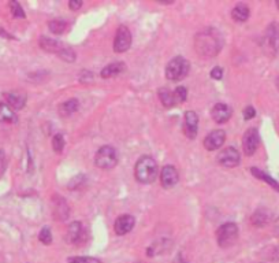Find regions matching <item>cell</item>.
Masks as SVG:
<instances>
[{"instance_id":"cell-1","label":"cell","mask_w":279,"mask_h":263,"mask_svg":"<svg viewBox=\"0 0 279 263\" xmlns=\"http://www.w3.org/2000/svg\"><path fill=\"white\" fill-rule=\"evenodd\" d=\"M223 39L215 29H205L194 37V48L201 57H215L220 51Z\"/></svg>"},{"instance_id":"cell-2","label":"cell","mask_w":279,"mask_h":263,"mask_svg":"<svg viewBox=\"0 0 279 263\" xmlns=\"http://www.w3.org/2000/svg\"><path fill=\"white\" fill-rule=\"evenodd\" d=\"M135 180L140 184H152L157 177V163L156 161L148 155H144L137 161L134 167Z\"/></svg>"},{"instance_id":"cell-3","label":"cell","mask_w":279,"mask_h":263,"mask_svg":"<svg viewBox=\"0 0 279 263\" xmlns=\"http://www.w3.org/2000/svg\"><path fill=\"white\" fill-rule=\"evenodd\" d=\"M189 70H190V63L188 59H185L183 57H175L167 63L164 74L166 78L170 81H181L189 74Z\"/></svg>"},{"instance_id":"cell-4","label":"cell","mask_w":279,"mask_h":263,"mask_svg":"<svg viewBox=\"0 0 279 263\" xmlns=\"http://www.w3.org/2000/svg\"><path fill=\"white\" fill-rule=\"evenodd\" d=\"M95 165L103 170H111L118 165V152L111 145H104L96 152Z\"/></svg>"},{"instance_id":"cell-5","label":"cell","mask_w":279,"mask_h":263,"mask_svg":"<svg viewBox=\"0 0 279 263\" xmlns=\"http://www.w3.org/2000/svg\"><path fill=\"white\" fill-rule=\"evenodd\" d=\"M238 239V226L233 222H227L219 226L216 230V241L219 247L222 248H229L231 247Z\"/></svg>"},{"instance_id":"cell-6","label":"cell","mask_w":279,"mask_h":263,"mask_svg":"<svg viewBox=\"0 0 279 263\" xmlns=\"http://www.w3.org/2000/svg\"><path fill=\"white\" fill-rule=\"evenodd\" d=\"M263 45L268 54H276L279 49V23L272 22L270 27L267 28L264 33V41Z\"/></svg>"},{"instance_id":"cell-7","label":"cell","mask_w":279,"mask_h":263,"mask_svg":"<svg viewBox=\"0 0 279 263\" xmlns=\"http://www.w3.org/2000/svg\"><path fill=\"white\" fill-rule=\"evenodd\" d=\"M260 145V135L256 127H250L245 132L244 137H242V148L244 152L248 156H252L253 153L256 152Z\"/></svg>"},{"instance_id":"cell-8","label":"cell","mask_w":279,"mask_h":263,"mask_svg":"<svg viewBox=\"0 0 279 263\" xmlns=\"http://www.w3.org/2000/svg\"><path fill=\"white\" fill-rule=\"evenodd\" d=\"M240 152H238L234 147H227V148H225L223 151H220V152L218 153V156H216V162H218L220 166L229 167V169L238 166V165H240Z\"/></svg>"},{"instance_id":"cell-9","label":"cell","mask_w":279,"mask_h":263,"mask_svg":"<svg viewBox=\"0 0 279 263\" xmlns=\"http://www.w3.org/2000/svg\"><path fill=\"white\" fill-rule=\"evenodd\" d=\"M131 45V33L129 28L119 27L117 31V36L114 40V51L118 54L126 52Z\"/></svg>"},{"instance_id":"cell-10","label":"cell","mask_w":279,"mask_h":263,"mask_svg":"<svg viewBox=\"0 0 279 263\" xmlns=\"http://www.w3.org/2000/svg\"><path fill=\"white\" fill-rule=\"evenodd\" d=\"M179 181V174L177 169L171 165H167L161 169V174H160V182L161 187L164 189H170L173 187L178 184Z\"/></svg>"},{"instance_id":"cell-11","label":"cell","mask_w":279,"mask_h":263,"mask_svg":"<svg viewBox=\"0 0 279 263\" xmlns=\"http://www.w3.org/2000/svg\"><path fill=\"white\" fill-rule=\"evenodd\" d=\"M134 225H135V219L133 215L123 214L121 215V217H118L117 221H115L114 230H115V233H117L118 236H125V234H127V233L133 230Z\"/></svg>"},{"instance_id":"cell-12","label":"cell","mask_w":279,"mask_h":263,"mask_svg":"<svg viewBox=\"0 0 279 263\" xmlns=\"http://www.w3.org/2000/svg\"><path fill=\"white\" fill-rule=\"evenodd\" d=\"M197 130H199V115L194 111H186V114H185V125H183L185 136L193 140V139H196Z\"/></svg>"},{"instance_id":"cell-13","label":"cell","mask_w":279,"mask_h":263,"mask_svg":"<svg viewBox=\"0 0 279 263\" xmlns=\"http://www.w3.org/2000/svg\"><path fill=\"white\" fill-rule=\"evenodd\" d=\"M225 140H226V133H225V130H220V129L212 130L204 139V147L208 151H216V149L222 147Z\"/></svg>"},{"instance_id":"cell-14","label":"cell","mask_w":279,"mask_h":263,"mask_svg":"<svg viewBox=\"0 0 279 263\" xmlns=\"http://www.w3.org/2000/svg\"><path fill=\"white\" fill-rule=\"evenodd\" d=\"M211 115H212V119L216 123H225L230 119L231 109L225 103H218L211 110Z\"/></svg>"},{"instance_id":"cell-15","label":"cell","mask_w":279,"mask_h":263,"mask_svg":"<svg viewBox=\"0 0 279 263\" xmlns=\"http://www.w3.org/2000/svg\"><path fill=\"white\" fill-rule=\"evenodd\" d=\"M40 47H41L44 51H47V52L58 54L59 57H61L62 54H63V51L67 48V47H65V44H62L61 41H58V40L49 39V37H41V39H40Z\"/></svg>"},{"instance_id":"cell-16","label":"cell","mask_w":279,"mask_h":263,"mask_svg":"<svg viewBox=\"0 0 279 263\" xmlns=\"http://www.w3.org/2000/svg\"><path fill=\"white\" fill-rule=\"evenodd\" d=\"M82 225L78 221H74V222H71L69 225V228H67V233H66V241L70 243V244H74L77 241L81 239L82 236Z\"/></svg>"},{"instance_id":"cell-17","label":"cell","mask_w":279,"mask_h":263,"mask_svg":"<svg viewBox=\"0 0 279 263\" xmlns=\"http://www.w3.org/2000/svg\"><path fill=\"white\" fill-rule=\"evenodd\" d=\"M7 104L13 110H22L26 103V96L19 92H9L5 95Z\"/></svg>"},{"instance_id":"cell-18","label":"cell","mask_w":279,"mask_h":263,"mask_svg":"<svg viewBox=\"0 0 279 263\" xmlns=\"http://www.w3.org/2000/svg\"><path fill=\"white\" fill-rule=\"evenodd\" d=\"M53 214L59 221H65L69 217V206L65 199H62L61 196H53Z\"/></svg>"},{"instance_id":"cell-19","label":"cell","mask_w":279,"mask_h":263,"mask_svg":"<svg viewBox=\"0 0 279 263\" xmlns=\"http://www.w3.org/2000/svg\"><path fill=\"white\" fill-rule=\"evenodd\" d=\"M271 219V213L266 208H259L255 214L252 215V224L258 228H263L266 226Z\"/></svg>"},{"instance_id":"cell-20","label":"cell","mask_w":279,"mask_h":263,"mask_svg":"<svg viewBox=\"0 0 279 263\" xmlns=\"http://www.w3.org/2000/svg\"><path fill=\"white\" fill-rule=\"evenodd\" d=\"M18 117L9 104L6 103H0V122H7V123H17Z\"/></svg>"},{"instance_id":"cell-21","label":"cell","mask_w":279,"mask_h":263,"mask_svg":"<svg viewBox=\"0 0 279 263\" xmlns=\"http://www.w3.org/2000/svg\"><path fill=\"white\" fill-rule=\"evenodd\" d=\"M123 70H125V63L123 62H115V63L105 66L104 69L101 70L100 75L103 78H111V77H115L119 73H122Z\"/></svg>"},{"instance_id":"cell-22","label":"cell","mask_w":279,"mask_h":263,"mask_svg":"<svg viewBox=\"0 0 279 263\" xmlns=\"http://www.w3.org/2000/svg\"><path fill=\"white\" fill-rule=\"evenodd\" d=\"M249 14H250V10L248 6L244 3H238L231 11V17L236 22H245L249 18Z\"/></svg>"},{"instance_id":"cell-23","label":"cell","mask_w":279,"mask_h":263,"mask_svg":"<svg viewBox=\"0 0 279 263\" xmlns=\"http://www.w3.org/2000/svg\"><path fill=\"white\" fill-rule=\"evenodd\" d=\"M250 173H252L258 180L264 181V182H267V184L270 185L271 188L275 189L276 192H279V182L278 181H275L271 175H268L267 173H264V171L259 170V169H256V167H252V169H250Z\"/></svg>"},{"instance_id":"cell-24","label":"cell","mask_w":279,"mask_h":263,"mask_svg":"<svg viewBox=\"0 0 279 263\" xmlns=\"http://www.w3.org/2000/svg\"><path fill=\"white\" fill-rule=\"evenodd\" d=\"M78 107L79 103L77 99H69V100L59 106V114L62 117H69V115L74 114L75 111L78 110Z\"/></svg>"},{"instance_id":"cell-25","label":"cell","mask_w":279,"mask_h":263,"mask_svg":"<svg viewBox=\"0 0 279 263\" xmlns=\"http://www.w3.org/2000/svg\"><path fill=\"white\" fill-rule=\"evenodd\" d=\"M159 99H160L161 104L164 106V107H173V106L177 104L174 92H171L170 89H167L164 87L159 89Z\"/></svg>"},{"instance_id":"cell-26","label":"cell","mask_w":279,"mask_h":263,"mask_svg":"<svg viewBox=\"0 0 279 263\" xmlns=\"http://www.w3.org/2000/svg\"><path fill=\"white\" fill-rule=\"evenodd\" d=\"M66 27H67V22L63 19H53L48 23L49 31L52 32L53 35H62L66 31Z\"/></svg>"},{"instance_id":"cell-27","label":"cell","mask_w":279,"mask_h":263,"mask_svg":"<svg viewBox=\"0 0 279 263\" xmlns=\"http://www.w3.org/2000/svg\"><path fill=\"white\" fill-rule=\"evenodd\" d=\"M67 263H103L100 259L92 258V256H70L67 258Z\"/></svg>"},{"instance_id":"cell-28","label":"cell","mask_w":279,"mask_h":263,"mask_svg":"<svg viewBox=\"0 0 279 263\" xmlns=\"http://www.w3.org/2000/svg\"><path fill=\"white\" fill-rule=\"evenodd\" d=\"M52 148L57 153H59L63 151V148H65V137H63V135H62V133H58V135H55V136H53Z\"/></svg>"},{"instance_id":"cell-29","label":"cell","mask_w":279,"mask_h":263,"mask_svg":"<svg viewBox=\"0 0 279 263\" xmlns=\"http://www.w3.org/2000/svg\"><path fill=\"white\" fill-rule=\"evenodd\" d=\"M39 239L43 244H45V246H49V244L52 243V233H51L48 226H44V228L41 229V232H40L39 234Z\"/></svg>"},{"instance_id":"cell-30","label":"cell","mask_w":279,"mask_h":263,"mask_svg":"<svg viewBox=\"0 0 279 263\" xmlns=\"http://www.w3.org/2000/svg\"><path fill=\"white\" fill-rule=\"evenodd\" d=\"M10 9H11V14L15 18H25V11L21 7V5L18 2H10Z\"/></svg>"},{"instance_id":"cell-31","label":"cell","mask_w":279,"mask_h":263,"mask_svg":"<svg viewBox=\"0 0 279 263\" xmlns=\"http://www.w3.org/2000/svg\"><path fill=\"white\" fill-rule=\"evenodd\" d=\"M174 97L177 103H182V101L186 100V97H188V91H186V88L185 87L177 88V89L174 91Z\"/></svg>"},{"instance_id":"cell-32","label":"cell","mask_w":279,"mask_h":263,"mask_svg":"<svg viewBox=\"0 0 279 263\" xmlns=\"http://www.w3.org/2000/svg\"><path fill=\"white\" fill-rule=\"evenodd\" d=\"M256 117V110L253 109L252 106H248V107H245L244 110V119L245 121H249V119H252Z\"/></svg>"},{"instance_id":"cell-33","label":"cell","mask_w":279,"mask_h":263,"mask_svg":"<svg viewBox=\"0 0 279 263\" xmlns=\"http://www.w3.org/2000/svg\"><path fill=\"white\" fill-rule=\"evenodd\" d=\"M7 167V159H6V153L3 149H0V177L3 175Z\"/></svg>"},{"instance_id":"cell-34","label":"cell","mask_w":279,"mask_h":263,"mask_svg":"<svg viewBox=\"0 0 279 263\" xmlns=\"http://www.w3.org/2000/svg\"><path fill=\"white\" fill-rule=\"evenodd\" d=\"M211 77H212L214 80H222L223 70L220 69V67H218V66H216V67H214V69L211 70Z\"/></svg>"},{"instance_id":"cell-35","label":"cell","mask_w":279,"mask_h":263,"mask_svg":"<svg viewBox=\"0 0 279 263\" xmlns=\"http://www.w3.org/2000/svg\"><path fill=\"white\" fill-rule=\"evenodd\" d=\"M69 7L70 10H74V11H77V10H79L81 7H82V2H81V0H70Z\"/></svg>"},{"instance_id":"cell-36","label":"cell","mask_w":279,"mask_h":263,"mask_svg":"<svg viewBox=\"0 0 279 263\" xmlns=\"http://www.w3.org/2000/svg\"><path fill=\"white\" fill-rule=\"evenodd\" d=\"M274 229H275V234L279 237V218H276V221H275Z\"/></svg>"},{"instance_id":"cell-37","label":"cell","mask_w":279,"mask_h":263,"mask_svg":"<svg viewBox=\"0 0 279 263\" xmlns=\"http://www.w3.org/2000/svg\"><path fill=\"white\" fill-rule=\"evenodd\" d=\"M276 87H278V88H279V78H278V80H276Z\"/></svg>"},{"instance_id":"cell-38","label":"cell","mask_w":279,"mask_h":263,"mask_svg":"<svg viewBox=\"0 0 279 263\" xmlns=\"http://www.w3.org/2000/svg\"><path fill=\"white\" fill-rule=\"evenodd\" d=\"M276 7H278V9H279V0H278V2H276Z\"/></svg>"},{"instance_id":"cell-39","label":"cell","mask_w":279,"mask_h":263,"mask_svg":"<svg viewBox=\"0 0 279 263\" xmlns=\"http://www.w3.org/2000/svg\"><path fill=\"white\" fill-rule=\"evenodd\" d=\"M138 263H144V262H138Z\"/></svg>"}]
</instances>
